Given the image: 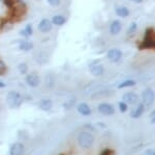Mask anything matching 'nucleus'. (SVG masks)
I'll return each instance as SVG.
<instances>
[{"label": "nucleus", "instance_id": "obj_1", "mask_svg": "<svg viewBox=\"0 0 155 155\" xmlns=\"http://www.w3.org/2000/svg\"><path fill=\"white\" fill-rule=\"evenodd\" d=\"M6 102H7V105L11 107V108H18L23 103V97L18 92L12 91L7 94Z\"/></svg>", "mask_w": 155, "mask_h": 155}, {"label": "nucleus", "instance_id": "obj_2", "mask_svg": "<svg viewBox=\"0 0 155 155\" xmlns=\"http://www.w3.org/2000/svg\"><path fill=\"white\" fill-rule=\"evenodd\" d=\"M141 49H153L155 48V31L153 29L149 28L146 30L144 40L142 42V45L140 46Z\"/></svg>", "mask_w": 155, "mask_h": 155}, {"label": "nucleus", "instance_id": "obj_3", "mask_svg": "<svg viewBox=\"0 0 155 155\" xmlns=\"http://www.w3.org/2000/svg\"><path fill=\"white\" fill-rule=\"evenodd\" d=\"M94 139L89 132H81L78 136V144L84 149H89L93 145Z\"/></svg>", "mask_w": 155, "mask_h": 155}, {"label": "nucleus", "instance_id": "obj_4", "mask_svg": "<svg viewBox=\"0 0 155 155\" xmlns=\"http://www.w3.org/2000/svg\"><path fill=\"white\" fill-rule=\"evenodd\" d=\"M143 104L144 106H151L154 103L155 100V94L151 89H147L143 92Z\"/></svg>", "mask_w": 155, "mask_h": 155}, {"label": "nucleus", "instance_id": "obj_5", "mask_svg": "<svg viewBox=\"0 0 155 155\" xmlns=\"http://www.w3.org/2000/svg\"><path fill=\"white\" fill-rule=\"evenodd\" d=\"M89 70L90 73L94 76H101L104 73V68L101 64H99L98 62H93L89 65Z\"/></svg>", "mask_w": 155, "mask_h": 155}, {"label": "nucleus", "instance_id": "obj_6", "mask_svg": "<svg viewBox=\"0 0 155 155\" xmlns=\"http://www.w3.org/2000/svg\"><path fill=\"white\" fill-rule=\"evenodd\" d=\"M25 81H26V83L31 87H36L41 84V78H39L38 75L35 73L27 74L26 78H25Z\"/></svg>", "mask_w": 155, "mask_h": 155}, {"label": "nucleus", "instance_id": "obj_7", "mask_svg": "<svg viewBox=\"0 0 155 155\" xmlns=\"http://www.w3.org/2000/svg\"><path fill=\"white\" fill-rule=\"evenodd\" d=\"M107 59H109L110 62H118L122 57V52H121V50L113 48V49H111V50L107 51Z\"/></svg>", "mask_w": 155, "mask_h": 155}, {"label": "nucleus", "instance_id": "obj_8", "mask_svg": "<svg viewBox=\"0 0 155 155\" xmlns=\"http://www.w3.org/2000/svg\"><path fill=\"white\" fill-rule=\"evenodd\" d=\"M98 111L101 114H104V116H112V114H115V108L112 104L101 103L98 105Z\"/></svg>", "mask_w": 155, "mask_h": 155}, {"label": "nucleus", "instance_id": "obj_9", "mask_svg": "<svg viewBox=\"0 0 155 155\" xmlns=\"http://www.w3.org/2000/svg\"><path fill=\"white\" fill-rule=\"evenodd\" d=\"M122 99H123V102H125L126 104L134 105V104H137V101H139V96H137V94L129 92V93L124 94L123 97H122Z\"/></svg>", "mask_w": 155, "mask_h": 155}, {"label": "nucleus", "instance_id": "obj_10", "mask_svg": "<svg viewBox=\"0 0 155 155\" xmlns=\"http://www.w3.org/2000/svg\"><path fill=\"white\" fill-rule=\"evenodd\" d=\"M25 148L23 144L21 143H15L12 145L9 149V155H24Z\"/></svg>", "mask_w": 155, "mask_h": 155}, {"label": "nucleus", "instance_id": "obj_11", "mask_svg": "<svg viewBox=\"0 0 155 155\" xmlns=\"http://www.w3.org/2000/svg\"><path fill=\"white\" fill-rule=\"evenodd\" d=\"M38 29L44 33L49 32L52 29V22L49 19H42L38 24Z\"/></svg>", "mask_w": 155, "mask_h": 155}, {"label": "nucleus", "instance_id": "obj_12", "mask_svg": "<svg viewBox=\"0 0 155 155\" xmlns=\"http://www.w3.org/2000/svg\"><path fill=\"white\" fill-rule=\"evenodd\" d=\"M122 30V23L118 20H115V21L112 22L111 26H110V32L113 36H116V34L120 33V31Z\"/></svg>", "mask_w": 155, "mask_h": 155}, {"label": "nucleus", "instance_id": "obj_13", "mask_svg": "<svg viewBox=\"0 0 155 155\" xmlns=\"http://www.w3.org/2000/svg\"><path fill=\"white\" fill-rule=\"evenodd\" d=\"M78 111L80 112V114H82V116H89L90 114H91V108L89 107L88 104L86 103H80L79 105H78Z\"/></svg>", "mask_w": 155, "mask_h": 155}, {"label": "nucleus", "instance_id": "obj_14", "mask_svg": "<svg viewBox=\"0 0 155 155\" xmlns=\"http://www.w3.org/2000/svg\"><path fill=\"white\" fill-rule=\"evenodd\" d=\"M52 105H53V103H52L51 100H50V99H44V100H41V101L39 102L38 107L41 109V111H49L50 109L52 108Z\"/></svg>", "mask_w": 155, "mask_h": 155}, {"label": "nucleus", "instance_id": "obj_15", "mask_svg": "<svg viewBox=\"0 0 155 155\" xmlns=\"http://www.w3.org/2000/svg\"><path fill=\"white\" fill-rule=\"evenodd\" d=\"M116 14L117 16L121 17V18H126V17L129 16V9L125 6H119L116 9Z\"/></svg>", "mask_w": 155, "mask_h": 155}, {"label": "nucleus", "instance_id": "obj_16", "mask_svg": "<svg viewBox=\"0 0 155 155\" xmlns=\"http://www.w3.org/2000/svg\"><path fill=\"white\" fill-rule=\"evenodd\" d=\"M144 104L141 103L137 105V108H134V111L131 112V118H134V119H137L144 114Z\"/></svg>", "mask_w": 155, "mask_h": 155}, {"label": "nucleus", "instance_id": "obj_17", "mask_svg": "<svg viewBox=\"0 0 155 155\" xmlns=\"http://www.w3.org/2000/svg\"><path fill=\"white\" fill-rule=\"evenodd\" d=\"M19 47L22 51H30V50H32V48H33V43L30 41H22L20 43Z\"/></svg>", "mask_w": 155, "mask_h": 155}, {"label": "nucleus", "instance_id": "obj_18", "mask_svg": "<svg viewBox=\"0 0 155 155\" xmlns=\"http://www.w3.org/2000/svg\"><path fill=\"white\" fill-rule=\"evenodd\" d=\"M66 22V19L64 18L63 16H60V15H57V16H54L53 19H52V23L54 25H57V26H61Z\"/></svg>", "mask_w": 155, "mask_h": 155}, {"label": "nucleus", "instance_id": "obj_19", "mask_svg": "<svg viewBox=\"0 0 155 155\" xmlns=\"http://www.w3.org/2000/svg\"><path fill=\"white\" fill-rule=\"evenodd\" d=\"M21 34H22V36H24V37H26L32 36V26H31V25H30V24L27 25V26L25 27L24 30L21 31Z\"/></svg>", "mask_w": 155, "mask_h": 155}, {"label": "nucleus", "instance_id": "obj_20", "mask_svg": "<svg viewBox=\"0 0 155 155\" xmlns=\"http://www.w3.org/2000/svg\"><path fill=\"white\" fill-rule=\"evenodd\" d=\"M136 86V81L134 80H126L123 81L122 83L119 84V89H124V87H129V86Z\"/></svg>", "mask_w": 155, "mask_h": 155}, {"label": "nucleus", "instance_id": "obj_21", "mask_svg": "<svg viewBox=\"0 0 155 155\" xmlns=\"http://www.w3.org/2000/svg\"><path fill=\"white\" fill-rule=\"evenodd\" d=\"M19 70L22 74H26L27 70H28V67H27V65L25 64V62H21V64L19 65Z\"/></svg>", "mask_w": 155, "mask_h": 155}, {"label": "nucleus", "instance_id": "obj_22", "mask_svg": "<svg viewBox=\"0 0 155 155\" xmlns=\"http://www.w3.org/2000/svg\"><path fill=\"white\" fill-rule=\"evenodd\" d=\"M137 30V23H134V22H132V23L130 24V26H129L128 28V32L127 33L129 34V36H131L132 33H134V31Z\"/></svg>", "mask_w": 155, "mask_h": 155}, {"label": "nucleus", "instance_id": "obj_23", "mask_svg": "<svg viewBox=\"0 0 155 155\" xmlns=\"http://www.w3.org/2000/svg\"><path fill=\"white\" fill-rule=\"evenodd\" d=\"M119 108H120V111L125 112L128 107H127V104L125 103V102H120V103H119Z\"/></svg>", "mask_w": 155, "mask_h": 155}, {"label": "nucleus", "instance_id": "obj_24", "mask_svg": "<svg viewBox=\"0 0 155 155\" xmlns=\"http://www.w3.org/2000/svg\"><path fill=\"white\" fill-rule=\"evenodd\" d=\"M99 155H115V152L112 149H104Z\"/></svg>", "mask_w": 155, "mask_h": 155}, {"label": "nucleus", "instance_id": "obj_25", "mask_svg": "<svg viewBox=\"0 0 155 155\" xmlns=\"http://www.w3.org/2000/svg\"><path fill=\"white\" fill-rule=\"evenodd\" d=\"M60 2H61V0H48V3L51 6H58L60 5Z\"/></svg>", "mask_w": 155, "mask_h": 155}, {"label": "nucleus", "instance_id": "obj_26", "mask_svg": "<svg viewBox=\"0 0 155 155\" xmlns=\"http://www.w3.org/2000/svg\"><path fill=\"white\" fill-rule=\"evenodd\" d=\"M150 119H151V123L155 124V111L151 112V116H150Z\"/></svg>", "mask_w": 155, "mask_h": 155}, {"label": "nucleus", "instance_id": "obj_27", "mask_svg": "<svg viewBox=\"0 0 155 155\" xmlns=\"http://www.w3.org/2000/svg\"><path fill=\"white\" fill-rule=\"evenodd\" d=\"M131 2H134V3H142L143 0H130Z\"/></svg>", "mask_w": 155, "mask_h": 155}, {"label": "nucleus", "instance_id": "obj_28", "mask_svg": "<svg viewBox=\"0 0 155 155\" xmlns=\"http://www.w3.org/2000/svg\"><path fill=\"white\" fill-rule=\"evenodd\" d=\"M146 155H155V151H152V150L151 151H148L146 153Z\"/></svg>", "mask_w": 155, "mask_h": 155}, {"label": "nucleus", "instance_id": "obj_29", "mask_svg": "<svg viewBox=\"0 0 155 155\" xmlns=\"http://www.w3.org/2000/svg\"><path fill=\"white\" fill-rule=\"evenodd\" d=\"M4 86H5V84H4L3 82L0 81V87H4Z\"/></svg>", "mask_w": 155, "mask_h": 155}]
</instances>
